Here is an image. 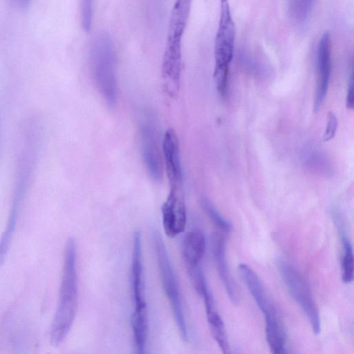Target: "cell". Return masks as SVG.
Masks as SVG:
<instances>
[{
  "label": "cell",
  "mask_w": 354,
  "mask_h": 354,
  "mask_svg": "<svg viewBox=\"0 0 354 354\" xmlns=\"http://www.w3.org/2000/svg\"><path fill=\"white\" fill-rule=\"evenodd\" d=\"M78 306L77 245L69 238L65 245L62 275L58 302L50 330V341L60 345L67 337L75 319Z\"/></svg>",
  "instance_id": "obj_1"
},
{
  "label": "cell",
  "mask_w": 354,
  "mask_h": 354,
  "mask_svg": "<svg viewBox=\"0 0 354 354\" xmlns=\"http://www.w3.org/2000/svg\"><path fill=\"white\" fill-rule=\"evenodd\" d=\"M89 57L97 88L106 103L114 106L118 101V86L115 50L109 34L102 32L94 37Z\"/></svg>",
  "instance_id": "obj_2"
},
{
  "label": "cell",
  "mask_w": 354,
  "mask_h": 354,
  "mask_svg": "<svg viewBox=\"0 0 354 354\" xmlns=\"http://www.w3.org/2000/svg\"><path fill=\"white\" fill-rule=\"evenodd\" d=\"M236 27L227 0H221L220 15L214 54V79L218 91L224 95L227 87L229 69L235 45Z\"/></svg>",
  "instance_id": "obj_3"
},
{
  "label": "cell",
  "mask_w": 354,
  "mask_h": 354,
  "mask_svg": "<svg viewBox=\"0 0 354 354\" xmlns=\"http://www.w3.org/2000/svg\"><path fill=\"white\" fill-rule=\"evenodd\" d=\"M153 239L162 288L169 301L181 339L187 342L188 333L178 281L160 234L154 232Z\"/></svg>",
  "instance_id": "obj_4"
},
{
  "label": "cell",
  "mask_w": 354,
  "mask_h": 354,
  "mask_svg": "<svg viewBox=\"0 0 354 354\" xmlns=\"http://www.w3.org/2000/svg\"><path fill=\"white\" fill-rule=\"evenodd\" d=\"M131 277L134 304L131 327L135 330L142 331L148 328V317L145 294L142 239L139 230L134 232L133 237Z\"/></svg>",
  "instance_id": "obj_5"
},
{
  "label": "cell",
  "mask_w": 354,
  "mask_h": 354,
  "mask_svg": "<svg viewBox=\"0 0 354 354\" xmlns=\"http://www.w3.org/2000/svg\"><path fill=\"white\" fill-rule=\"evenodd\" d=\"M278 266L290 295L306 314L314 333L319 334L321 330L319 310L308 285L299 273L287 262L281 261Z\"/></svg>",
  "instance_id": "obj_6"
},
{
  "label": "cell",
  "mask_w": 354,
  "mask_h": 354,
  "mask_svg": "<svg viewBox=\"0 0 354 354\" xmlns=\"http://www.w3.org/2000/svg\"><path fill=\"white\" fill-rule=\"evenodd\" d=\"M161 213L162 226L167 236L176 237L185 230L187 211L183 187H169Z\"/></svg>",
  "instance_id": "obj_7"
},
{
  "label": "cell",
  "mask_w": 354,
  "mask_h": 354,
  "mask_svg": "<svg viewBox=\"0 0 354 354\" xmlns=\"http://www.w3.org/2000/svg\"><path fill=\"white\" fill-rule=\"evenodd\" d=\"M140 132L145 167L150 176L159 180L162 176V162L156 127L151 121H145L140 124Z\"/></svg>",
  "instance_id": "obj_8"
},
{
  "label": "cell",
  "mask_w": 354,
  "mask_h": 354,
  "mask_svg": "<svg viewBox=\"0 0 354 354\" xmlns=\"http://www.w3.org/2000/svg\"><path fill=\"white\" fill-rule=\"evenodd\" d=\"M331 72V39L329 32L321 37L317 50V89L314 101L315 111H318L327 93Z\"/></svg>",
  "instance_id": "obj_9"
},
{
  "label": "cell",
  "mask_w": 354,
  "mask_h": 354,
  "mask_svg": "<svg viewBox=\"0 0 354 354\" xmlns=\"http://www.w3.org/2000/svg\"><path fill=\"white\" fill-rule=\"evenodd\" d=\"M162 153L169 187H182L183 169L178 136L174 129H168L162 141Z\"/></svg>",
  "instance_id": "obj_10"
},
{
  "label": "cell",
  "mask_w": 354,
  "mask_h": 354,
  "mask_svg": "<svg viewBox=\"0 0 354 354\" xmlns=\"http://www.w3.org/2000/svg\"><path fill=\"white\" fill-rule=\"evenodd\" d=\"M212 248L218 275L232 303L236 305L239 300L237 286L231 277L225 256V239L223 234L214 232L211 238Z\"/></svg>",
  "instance_id": "obj_11"
},
{
  "label": "cell",
  "mask_w": 354,
  "mask_h": 354,
  "mask_svg": "<svg viewBox=\"0 0 354 354\" xmlns=\"http://www.w3.org/2000/svg\"><path fill=\"white\" fill-rule=\"evenodd\" d=\"M238 272L241 280L246 286L264 317L278 314L256 272L245 263L239 265Z\"/></svg>",
  "instance_id": "obj_12"
},
{
  "label": "cell",
  "mask_w": 354,
  "mask_h": 354,
  "mask_svg": "<svg viewBox=\"0 0 354 354\" xmlns=\"http://www.w3.org/2000/svg\"><path fill=\"white\" fill-rule=\"evenodd\" d=\"M205 251V239L201 231L193 230L185 235L182 245V256L186 268L200 265Z\"/></svg>",
  "instance_id": "obj_13"
},
{
  "label": "cell",
  "mask_w": 354,
  "mask_h": 354,
  "mask_svg": "<svg viewBox=\"0 0 354 354\" xmlns=\"http://www.w3.org/2000/svg\"><path fill=\"white\" fill-rule=\"evenodd\" d=\"M266 339L271 351L275 354L286 352V333L278 315L266 317Z\"/></svg>",
  "instance_id": "obj_14"
},
{
  "label": "cell",
  "mask_w": 354,
  "mask_h": 354,
  "mask_svg": "<svg viewBox=\"0 0 354 354\" xmlns=\"http://www.w3.org/2000/svg\"><path fill=\"white\" fill-rule=\"evenodd\" d=\"M315 0H288V13L291 22L304 26L313 10Z\"/></svg>",
  "instance_id": "obj_15"
},
{
  "label": "cell",
  "mask_w": 354,
  "mask_h": 354,
  "mask_svg": "<svg viewBox=\"0 0 354 354\" xmlns=\"http://www.w3.org/2000/svg\"><path fill=\"white\" fill-rule=\"evenodd\" d=\"M205 310L209 326L214 339L223 353H230V347L222 319L214 308Z\"/></svg>",
  "instance_id": "obj_16"
},
{
  "label": "cell",
  "mask_w": 354,
  "mask_h": 354,
  "mask_svg": "<svg viewBox=\"0 0 354 354\" xmlns=\"http://www.w3.org/2000/svg\"><path fill=\"white\" fill-rule=\"evenodd\" d=\"M344 252L342 260V281L348 283L353 279L354 263L352 245L346 236H342Z\"/></svg>",
  "instance_id": "obj_17"
},
{
  "label": "cell",
  "mask_w": 354,
  "mask_h": 354,
  "mask_svg": "<svg viewBox=\"0 0 354 354\" xmlns=\"http://www.w3.org/2000/svg\"><path fill=\"white\" fill-rule=\"evenodd\" d=\"M201 205L207 216L218 228L225 232H228L232 230V225L231 223L221 215L207 198H201Z\"/></svg>",
  "instance_id": "obj_18"
},
{
  "label": "cell",
  "mask_w": 354,
  "mask_h": 354,
  "mask_svg": "<svg viewBox=\"0 0 354 354\" xmlns=\"http://www.w3.org/2000/svg\"><path fill=\"white\" fill-rule=\"evenodd\" d=\"M337 124L338 122L335 115L333 112H329L326 127L323 136L324 141H329L333 138L337 131Z\"/></svg>",
  "instance_id": "obj_19"
},
{
  "label": "cell",
  "mask_w": 354,
  "mask_h": 354,
  "mask_svg": "<svg viewBox=\"0 0 354 354\" xmlns=\"http://www.w3.org/2000/svg\"><path fill=\"white\" fill-rule=\"evenodd\" d=\"M353 79L351 75L350 83L348 85L347 95H346V105L348 108L353 109Z\"/></svg>",
  "instance_id": "obj_20"
}]
</instances>
